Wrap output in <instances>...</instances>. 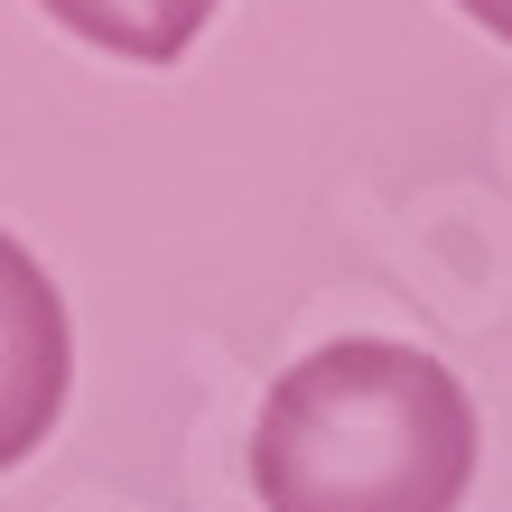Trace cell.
I'll use <instances>...</instances> for the list:
<instances>
[{"instance_id":"obj_1","label":"cell","mask_w":512,"mask_h":512,"mask_svg":"<svg viewBox=\"0 0 512 512\" xmlns=\"http://www.w3.org/2000/svg\"><path fill=\"white\" fill-rule=\"evenodd\" d=\"M475 485V401L419 345L336 336L270 382L252 419L261 512H457Z\"/></svg>"},{"instance_id":"obj_2","label":"cell","mask_w":512,"mask_h":512,"mask_svg":"<svg viewBox=\"0 0 512 512\" xmlns=\"http://www.w3.org/2000/svg\"><path fill=\"white\" fill-rule=\"evenodd\" d=\"M66 373H75L66 298L38 270V252L0 233V475L38 457V438L66 410Z\"/></svg>"},{"instance_id":"obj_3","label":"cell","mask_w":512,"mask_h":512,"mask_svg":"<svg viewBox=\"0 0 512 512\" xmlns=\"http://www.w3.org/2000/svg\"><path fill=\"white\" fill-rule=\"evenodd\" d=\"M56 28H75L84 47L122 56V66H177L205 19H215V0H38Z\"/></svg>"},{"instance_id":"obj_4","label":"cell","mask_w":512,"mask_h":512,"mask_svg":"<svg viewBox=\"0 0 512 512\" xmlns=\"http://www.w3.org/2000/svg\"><path fill=\"white\" fill-rule=\"evenodd\" d=\"M457 10L485 28V38H503V47H512V0H457Z\"/></svg>"}]
</instances>
